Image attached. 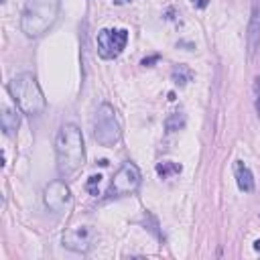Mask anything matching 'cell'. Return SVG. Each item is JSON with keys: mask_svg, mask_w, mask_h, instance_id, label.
I'll use <instances>...</instances> for the list:
<instances>
[{"mask_svg": "<svg viewBox=\"0 0 260 260\" xmlns=\"http://www.w3.org/2000/svg\"><path fill=\"white\" fill-rule=\"evenodd\" d=\"M100 181H102V177L100 175H91L89 177V181H87V191L91 193V195H98V185H100Z\"/></svg>", "mask_w": 260, "mask_h": 260, "instance_id": "cell-15", "label": "cell"}, {"mask_svg": "<svg viewBox=\"0 0 260 260\" xmlns=\"http://www.w3.org/2000/svg\"><path fill=\"white\" fill-rule=\"evenodd\" d=\"M8 91L16 104V108L26 116H37L47 108V100L35 75L20 73L8 81Z\"/></svg>", "mask_w": 260, "mask_h": 260, "instance_id": "cell-3", "label": "cell"}, {"mask_svg": "<svg viewBox=\"0 0 260 260\" xmlns=\"http://www.w3.org/2000/svg\"><path fill=\"white\" fill-rule=\"evenodd\" d=\"M61 0H28L22 16H20V30L28 39L43 37L59 16Z\"/></svg>", "mask_w": 260, "mask_h": 260, "instance_id": "cell-2", "label": "cell"}, {"mask_svg": "<svg viewBox=\"0 0 260 260\" xmlns=\"http://www.w3.org/2000/svg\"><path fill=\"white\" fill-rule=\"evenodd\" d=\"M181 173V165L173 162V160H165V162H158L156 165V175L160 179H169L173 175H179Z\"/></svg>", "mask_w": 260, "mask_h": 260, "instance_id": "cell-13", "label": "cell"}, {"mask_svg": "<svg viewBox=\"0 0 260 260\" xmlns=\"http://www.w3.org/2000/svg\"><path fill=\"white\" fill-rule=\"evenodd\" d=\"M246 45H248V59H254V55L260 47V0H252V4H250Z\"/></svg>", "mask_w": 260, "mask_h": 260, "instance_id": "cell-9", "label": "cell"}, {"mask_svg": "<svg viewBox=\"0 0 260 260\" xmlns=\"http://www.w3.org/2000/svg\"><path fill=\"white\" fill-rule=\"evenodd\" d=\"M254 248H256V250H260V240H256V242H254Z\"/></svg>", "mask_w": 260, "mask_h": 260, "instance_id": "cell-19", "label": "cell"}, {"mask_svg": "<svg viewBox=\"0 0 260 260\" xmlns=\"http://www.w3.org/2000/svg\"><path fill=\"white\" fill-rule=\"evenodd\" d=\"M0 124H2V130L8 136H12L18 130V126H20V114L14 108H4L2 116H0Z\"/></svg>", "mask_w": 260, "mask_h": 260, "instance_id": "cell-11", "label": "cell"}, {"mask_svg": "<svg viewBox=\"0 0 260 260\" xmlns=\"http://www.w3.org/2000/svg\"><path fill=\"white\" fill-rule=\"evenodd\" d=\"M171 77H173V81L177 85H187L191 81V77H193V71L187 65H175L173 71H171Z\"/></svg>", "mask_w": 260, "mask_h": 260, "instance_id": "cell-12", "label": "cell"}, {"mask_svg": "<svg viewBox=\"0 0 260 260\" xmlns=\"http://www.w3.org/2000/svg\"><path fill=\"white\" fill-rule=\"evenodd\" d=\"M91 130H93V140L100 146H114L122 138V128L116 116V110L110 104H102L91 120Z\"/></svg>", "mask_w": 260, "mask_h": 260, "instance_id": "cell-4", "label": "cell"}, {"mask_svg": "<svg viewBox=\"0 0 260 260\" xmlns=\"http://www.w3.org/2000/svg\"><path fill=\"white\" fill-rule=\"evenodd\" d=\"M234 173H236V183H238L240 191H244V193L254 191V175L242 160H238L234 165Z\"/></svg>", "mask_w": 260, "mask_h": 260, "instance_id": "cell-10", "label": "cell"}, {"mask_svg": "<svg viewBox=\"0 0 260 260\" xmlns=\"http://www.w3.org/2000/svg\"><path fill=\"white\" fill-rule=\"evenodd\" d=\"M154 61H158V55H152V57H148V59H142V65L148 67V65H152Z\"/></svg>", "mask_w": 260, "mask_h": 260, "instance_id": "cell-17", "label": "cell"}, {"mask_svg": "<svg viewBox=\"0 0 260 260\" xmlns=\"http://www.w3.org/2000/svg\"><path fill=\"white\" fill-rule=\"evenodd\" d=\"M209 4V0H193V6L195 8H205Z\"/></svg>", "mask_w": 260, "mask_h": 260, "instance_id": "cell-18", "label": "cell"}, {"mask_svg": "<svg viewBox=\"0 0 260 260\" xmlns=\"http://www.w3.org/2000/svg\"><path fill=\"white\" fill-rule=\"evenodd\" d=\"M98 55L102 59H116L126 43H128V30L126 28H102L98 32Z\"/></svg>", "mask_w": 260, "mask_h": 260, "instance_id": "cell-6", "label": "cell"}, {"mask_svg": "<svg viewBox=\"0 0 260 260\" xmlns=\"http://www.w3.org/2000/svg\"><path fill=\"white\" fill-rule=\"evenodd\" d=\"M140 181H142L140 169H138L134 162L128 160V162H124V165L116 171V175H114V179H112V183H110V187H108L106 197H108V199H114V197L132 195V193L140 187Z\"/></svg>", "mask_w": 260, "mask_h": 260, "instance_id": "cell-5", "label": "cell"}, {"mask_svg": "<svg viewBox=\"0 0 260 260\" xmlns=\"http://www.w3.org/2000/svg\"><path fill=\"white\" fill-rule=\"evenodd\" d=\"M43 199H45L47 209L53 211V213H67V211L71 209V205H73L71 189H69L61 179H55V181H51V183L45 187Z\"/></svg>", "mask_w": 260, "mask_h": 260, "instance_id": "cell-7", "label": "cell"}, {"mask_svg": "<svg viewBox=\"0 0 260 260\" xmlns=\"http://www.w3.org/2000/svg\"><path fill=\"white\" fill-rule=\"evenodd\" d=\"M0 2H6V0H0Z\"/></svg>", "mask_w": 260, "mask_h": 260, "instance_id": "cell-20", "label": "cell"}, {"mask_svg": "<svg viewBox=\"0 0 260 260\" xmlns=\"http://www.w3.org/2000/svg\"><path fill=\"white\" fill-rule=\"evenodd\" d=\"M55 156L57 171L61 177H71L81 169L85 160L83 134L75 124H63L55 136Z\"/></svg>", "mask_w": 260, "mask_h": 260, "instance_id": "cell-1", "label": "cell"}, {"mask_svg": "<svg viewBox=\"0 0 260 260\" xmlns=\"http://www.w3.org/2000/svg\"><path fill=\"white\" fill-rule=\"evenodd\" d=\"M93 240H95V232L89 225L69 228V230H65V234L61 238V242L67 250H73V252H79V254L89 252V248L93 246Z\"/></svg>", "mask_w": 260, "mask_h": 260, "instance_id": "cell-8", "label": "cell"}, {"mask_svg": "<svg viewBox=\"0 0 260 260\" xmlns=\"http://www.w3.org/2000/svg\"><path fill=\"white\" fill-rule=\"evenodd\" d=\"M254 106H256V112L260 116V77L254 79Z\"/></svg>", "mask_w": 260, "mask_h": 260, "instance_id": "cell-16", "label": "cell"}, {"mask_svg": "<svg viewBox=\"0 0 260 260\" xmlns=\"http://www.w3.org/2000/svg\"><path fill=\"white\" fill-rule=\"evenodd\" d=\"M183 126H185V114H181V112H175V114H171V116L165 120L167 132H177V130H181Z\"/></svg>", "mask_w": 260, "mask_h": 260, "instance_id": "cell-14", "label": "cell"}]
</instances>
